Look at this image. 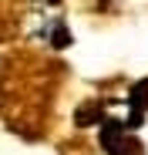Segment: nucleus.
Listing matches in <instances>:
<instances>
[{
    "mask_svg": "<svg viewBox=\"0 0 148 155\" xmlns=\"http://www.w3.org/2000/svg\"><path fill=\"white\" fill-rule=\"evenodd\" d=\"M101 148L108 155H145L141 142L131 135V128L118 118H108L101 125Z\"/></svg>",
    "mask_w": 148,
    "mask_h": 155,
    "instance_id": "1",
    "label": "nucleus"
}]
</instances>
